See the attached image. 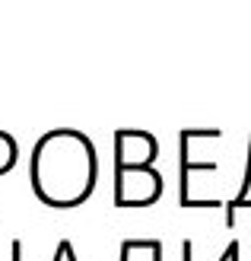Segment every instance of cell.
<instances>
[{
    "label": "cell",
    "instance_id": "cell-1",
    "mask_svg": "<svg viewBox=\"0 0 251 261\" xmlns=\"http://www.w3.org/2000/svg\"><path fill=\"white\" fill-rule=\"evenodd\" d=\"M32 191L48 207H76L96 191L99 160L89 134L76 127H54L38 137L29 160Z\"/></svg>",
    "mask_w": 251,
    "mask_h": 261
},
{
    "label": "cell",
    "instance_id": "cell-2",
    "mask_svg": "<svg viewBox=\"0 0 251 261\" xmlns=\"http://www.w3.org/2000/svg\"><path fill=\"white\" fill-rule=\"evenodd\" d=\"M19 160V150H16V137L7 134V130H0V175L10 172L13 166Z\"/></svg>",
    "mask_w": 251,
    "mask_h": 261
},
{
    "label": "cell",
    "instance_id": "cell-3",
    "mask_svg": "<svg viewBox=\"0 0 251 261\" xmlns=\"http://www.w3.org/2000/svg\"><path fill=\"white\" fill-rule=\"evenodd\" d=\"M181 261H194V242L191 239L181 242Z\"/></svg>",
    "mask_w": 251,
    "mask_h": 261
},
{
    "label": "cell",
    "instance_id": "cell-4",
    "mask_svg": "<svg viewBox=\"0 0 251 261\" xmlns=\"http://www.w3.org/2000/svg\"><path fill=\"white\" fill-rule=\"evenodd\" d=\"M10 261H22V242L19 239L10 242Z\"/></svg>",
    "mask_w": 251,
    "mask_h": 261
},
{
    "label": "cell",
    "instance_id": "cell-5",
    "mask_svg": "<svg viewBox=\"0 0 251 261\" xmlns=\"http://www.w3.org/2000/svg\"><path fill=\"white\" fill-rule=\"evenodd\" d=\"M130 252H137L134 249V239H124L121 242V258H118V261H130Z\"/></svg>",
    "mask_w": 251,
    "mask_h": 261
},
{
    "label": "cell",
    "instance_id": "cell-6",
    "mask_svg": "<svg viewBox=\"0 0 251 261\" xmlns=\"http://www.w3.org/2000/svg\"><path fill=\"white\" fill-rule=\"evenodd\" d=\"M67 242H70V239H61V242H58V249H54V261H64V258H67Z\"/></svg>",
    "mask_w": 251,
    "mask_h": 261
},
{
    "label": "cell",
    "instance_id": "cell-7",
    "mask_svg": "<svg viewBox=\"0 0 251 261\" xmlns=\"http://www.w3.org/2000/svg\"><path fill=\"white\" fill-rule=\"evenodd\" d=\"M153 261H162V242L156 239V245H153Z\"/></svg>",
    "mask_w": 251,
    "mask_h": 261
}]
</instances>
